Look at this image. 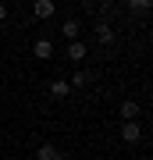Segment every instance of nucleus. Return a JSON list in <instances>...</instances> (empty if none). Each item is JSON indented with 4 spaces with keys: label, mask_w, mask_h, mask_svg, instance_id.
Instances as JSON below:
<instances>
[{
    "label": "nucleus",
    "mask_w": 153,
    "mask_h": 160,
    "mask_svg": "<svg viewBox=\"0 0 153 160\" xmlns=\"http://www.w3.org/2000/svg\"><path fill=\"white\" fill-rule=\"evenodd\" d=\"M32 11H36V18H43V22H46V18H54L57 7H54V0H36V4H32Z\"/></svg>",
    "instance_id": "nucleus-3"
},
{
    "label": "nucleus",
    "mask_w": 153,
    "mask_h": 160,
    "mask_svg": "<svg viewBox=\"0 0 153 160\" xmlns=\"http://www.w3.org/2000/svg\"><path fill=\"white\" fill-rule=\"evenodd\" d=\"M85 82H89V78H85V71H75V78H68V86H71V89H82Z\"/></svg>",
    "instance_id": "nucleus-10"
},
{
    "label": "nucleus",
    "mask_w": 153,
    "mask_h": 160,
    "mask_svg": "<svg viewBox=\"0 0 153 160\" xmlns=\"http://www.w3.org/2000/svg\"><path fill=\"white\" fill-rule=\"evenodd\" d=\"M121 139H125L128 146H135L139 139H142V128L135 125V121H125V125H121Z\"/></svg>",
    "instance_id": "nucleus-1"
},
{
    "label": "nucleus",
    "mask_w": 153,
    "mask_h": 160,
    "mask_svg": "<svg viewBox=\"0 0 153 160\" xmlns=\"http://www.w3.org/2000/svg\"><path fill=\"white\" fill-rule=\"evenodd\" d=\"M118 114L125 118V121H135V118H139V103H135V100H125V103L118 107Z\"/></svg>",
    "instance_id": "nucleus-5"
},
{
    "label": "nucleus",
    "mask_w": 153,
    "mask_h": 160,
    "mask_svg": "<svg viewBox=\"0 0 153 160\" xmlns=\"http://www.w3.org/2000/svg\"><path fill=\"white\" fill-rule=\"evenodd\" d=\"M153 0H128V7H135V11H150Z\"/></svg>",
    "instance_id": "nucleus-11"
},
{
    "label": "nucleus",
    "mask_w": 153,
    "mask_h": 160,
    "mask_svg": "<svg viewBox=\"0 0 153 160\" xmlns=\"http://www.w3.org/2000/svg\"><path fill=\"white\" fill-rule=\"evenodd\" d=\"M50 92H54V96H68V92H71V86H68L64 78H57V82H50Z\"/></svg>",
    "instance_id": "nucleus-8"
},
{
    "label": "nucleus",
    "mask_w": 153,
    "mask_h": 160,
    "mask_svg": "<svg viewBox=\"0 0 153 160\" xmlns=\"http://www.w3.org/2000/svg\"><path fill=\"white\" fill-rule=\"evenodd\" d=\"M4 18H7V4H0V22H4Z\"/></svg>",
    "instance_id": "nucleus-12"
},
{
    "label": "nucleus",
    "mask_w": 153,
    "mask_h": 160,
    "mask_svg": "<svg viewBox=\"0 0 153 160\" xmlns=\"http://www.w3.org/2000/svg\"><path fill=\"white\" fill-rule=\"evenodd\" d=\"M96 39H100L103 46H110V43H114V29H110V25H96Z\"/></svg>",
    "instance_id": "nucleus-7"
},
{
    "label": "nucleus",
    "mask_w": 153,
    "mask_h": 160,
    "mask_svg": "<svg viewBox=\"0 0 153 160\" xmlns=\"http://www.w3.org/2000/svg\"><path fill=\"white\" fill-rule=\"evenodd\" d=\"M61 32L68 36V39H79V32H82V25H79V22H64V25H61Z\"/></svg>",
    "instance_id": "nucleus-9"
},
{
    "label": "nucleus",
    "mask_w": 153,
    "mask_h": 160,
    "mask_svg": "<svg viewBox=\"0 0 153 160\" xmlns=\"http://www.w3.org/2000/svg\"><path fill=\"white\" fill-rule=\"evenodd\" d=\"M32 53H36L39 61H50V57H54V43H50V39H36Z\"/></svg>",
    "instance_id": "nucleus-4"
},
{
    "label": "nucleus",
    "mask_w": 153,
    "mask_h": 160,
    "mask_svg": "<svg viewBox=\"0 0 153 160\" xmlns=\"http://www.w3.org/2000/svg\"><path fill=\"white\" fill-rule=\"evenodd\" d=\"M85 53H89V50H85V43H79V39H71V43H68V57H71L75 64L85 61Z\"/></svg>",
    "instance_id": "nucleus-6"
},
{
    "label": "nucleus",
    "mask_w": 153,
    "mask_h": 160,
    "mask_svg": "<svg viewBox=\"0 0 153 160\" xmlns=\"http://www.w3.org/2000/svg\"><path fill=\"white\" fill-rule=\"evenodd\" d=\"M36 160H64V153H61L54 142H43L39 149H36Z\"/></svg>",
    "instance_id": "nucleus-2"
}]
</instances>
